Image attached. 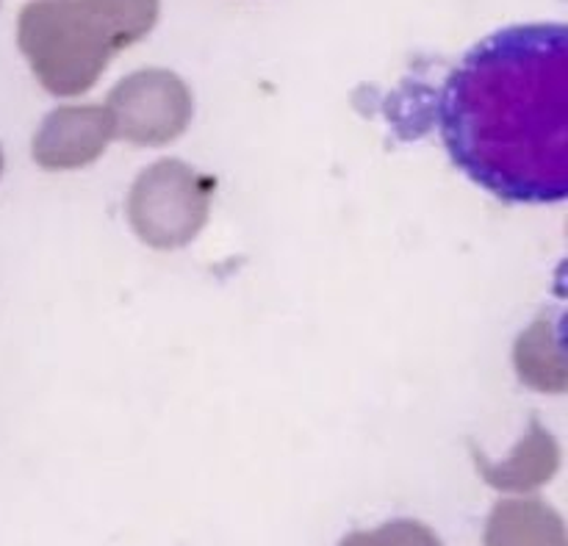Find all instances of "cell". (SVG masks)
<instances>
[{"label": "cell", "mask_w": 568, "mask_h": 546, "mask_svg": "<svg viewBox=\"0 0 568 546\" xmlns=\"http://www.w3.org/2000/svg\"><path fill=\"white\" fill-rule=\"evenodd\" d=\"M114 125L105 105H61L50 111L33 136V161L44 170H81L105 153Z\"/></svg>", "instance_id": "cell-5"}, {"label": "cell", "mask_w": 568, "mask_h": 546, "mask_svg": "<svg viewBox=\"0 0 568 546\" xmlns=\"http://www.w3.org/2000/svg\"><path fill=\"white\" fill-rule=\"evenodd\" d=\"M214 178L186 161L161 159L133 181L128 220L133 233L155 250H178L192 242L209 222Z\"/></svg>", "instance_id": "cell-3"}, {"label": "cell", "mask_w": 568, "mask_h": 546, "mask_svg": "<svg viewBox=\"0 0 568 546\" xmlns=\"http://www.w3.org/2000/svg\"><path fill=\"white\" fill-rule=\"evenodd\" d=\"M338 546H444L442 538L427 525L414 519L386 522L375 530H358L342 538Z\"/></svg>", "instance_id": "cell-9"}, {"label": "cell", "mask_w": 568, "mask_h": 546, "mask_svg": "<svg viewBox=\"0 0 568 546\" xmlns=\"http://www.w3.org/2000/svg\"><path fill=\"white\" fill-rule=\"evenodd\" d=\"M514 361L521 383L527 386L549 394H560L566 388V364L552 322L538 320L530 331L521 333Z\"/></svg>", "instance_id": "cell-8"}, {"label": "cell", "mask_w": 568, "mask_h": 546, "mask_svg": "<svg viewBox=\"0 0 568 546\" xmlns=\"http://www.w3.org/2000/svg\"><path fill=\"white\" fill-rule=\"evenodd\" d=\"M486 546H568L566 522L544 499H503L488 516Z\"/></svg>", "instance_id": "cell-6"}, {"label": "cell", "mask_w": 568, "mask_h": 546, "mask_svg": "<svg viewBox=\"0 0 568 546\" xmlns=\"http://www.w3.org/2000/svg\"><path fill=\"white\" fill-rule=\"evenodd\" d=\"M475 464L483 481L499 492H532V488L549 483V477L558 472L560 449L547 427L532 419L527 436L521 438V444L505 464H491L480 453H475Z\"/></svg>", "instance_id": "cell-7"}, {"label": "cell", "mask_w": 568, "mask_h": 546, "mask_svg": "<svg viewBox=\"0 0 568 546\" xmlns=\"http://www.w3.org/2000/svg\"><path fill=\"white\" fill-rule=\"evenodd\" d=\"M114 136L139 148L172 142L192 122V92L170 70H139L116 83L105 100Z\"/></svg>", "instance_id": "cell-4"}, {"label": "cell", "mask_w": 568, "mask_h": 546, "mask_svg": "<svg viewBox=\"0 0 568 546\" xmlns=\"http://www.w3.org/2000/svg\"><path fill=\"white\" fill-rule=\"evenodd\" d=\"M155 20L159 0H37L20 14V50L50 94L78 98Z\"/></svg>", "instance_id": "cell-2"}, {"label": "cell", "mask_w": 568, "mask_h": 546, "mask_svg": "<svg viewBox=\"0 0 568 546\" xmlns=\"http://www.w3.org/2000/svg\"><path fill=\"white\" fill-rule=\"evenodd\" d=\"M455 164L508 203L568 192V44L564 26H516L477 44L442 94Z\"/></svg>", "instance_id": "cell-1"}, {"label": "cell", "mask_w": 568, "mask_h": 546, "mask_svg": "<svg viewBox=\"0 0 568 546\" xmlns=\"http://www.w3.org/2000/svg\"><path fill=\"white\" fill-rule=\"evenodd\" d=\"M0 172H3V153H0Z\"/></svg>", "instance_id": "cell-10"}]
</instances>
